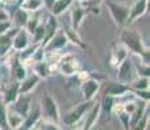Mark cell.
I'll return each instance as SVG.
<instances>
[{
  "mask_svg": "<svg viewBox=\"0 0 150 130\" xmlns=\"http://www.w3.org/2000/svg\"><path fill=\"white\" fill-rule=\"evenodd\" d=\"M43 108H45V112L47 116L52 117L56 120L57 118V112H56V107H55L54 100L51 99L48 95H46L45 99H43Z\"/></svg>",
  "mask_w": 150,
  "mask_h": 130,
  "instance_id": "3957f363",
  "label": "cell"
},
{
  "mask_svg": "<svg viewBox=\"0 0 150 130\" xmlns=\"http://www.w3.org/2000/svg\"><path fill=\"white\" fill-rule=\"evenodd\" d=\"M69 4H71V0H57V1L54 4V7H52L54 13H55V14L62 13Z\"/></svg>",
  "mask_w": 150,
  "mask_h": 130,
  "instance_id": "9c48e42d",
  "label": "cell"
},
{
  "mask_svg": "<svg viewBox=\"0 0 150 130\" xmlns=\"http://www.w3.org/2000/svg\"><path fill=\"white\" fill-rule=\"evenodd\" d=\"M145 8H146V0H140L138 3H136V5L133 7V9L131 12V21L134 20L136 17L141 16V14L145 12Z\"/></svg>",
  "mask_w": 150,
  "mask_h": 130,
  "instance_id": "8992f818",
  "label": "cell"
},
{
  "mask_svg": "<svg viewBox=\"0 0 150 130\" xmlns=\"http://www.w3.org/2000/svg\"><path fill=\"white\" fill-rule=\"evenodd\" d=\"M9 27V24H7V22H5V24H0V33H3V31L5 30V29H8Z\"/></svg>",
  "mask_w": 150,
  "mask_h": 130,
  "instance_id": "603a6c76",
  "label": "cell"
},
{
  "mask_svg": "<svg viewBox=\"0 0 150 130\" xmlns=\"http://www.w3.org/2000/svg\"><path fill=\"white\" fill-rule=\"evenodd\" d=\"M108 7H110V11H111L112 17H114L115 21H116L119 25L125 24V22H127V18H128L129 11L125 7H123V5L114 4V3H110Z\"/></svg>",
  "mask_w": 150,
  "mask_h": 130,
  "instance_id": "7a4b0ae2",
  "label": "cell"
},
{
  "mask_svg": "<svg viewBox=\"0 0 150 130\" xmlns=\"http://www.w3.org/2000/svg\"><path fill=\"white\" fill-rule=\"evenodd\" d=\"M136 87H146V79L141 81L140 85H136Z\"/></svg>",
  "mask_w": 150,
  "mask_h": 130,
  "instance_id": "cb8c5ba5",
  "label": "cell"
},
{
  "mask_svg": "<svg viewBox=\"0 0 150 130\" xmlns=\"http://www.w3.org/2000/svg\"><path fill=\"white\" fill-rule=\"evenodd\" d=\"M16 92H17V86H14L13 89H11L7 94V102H12L16 99Z\"/></svg>",
  "mask_w": 150,
  "mask_h": 130,
  "instance_id": "2e32d148",
  "label": "cell"
},
{
  "mask_svg": "<svg viewBox=\"0 0 150 130\" xmlns=\"http://www.w3.org/2000/svg\"><path fill=\"white\" fill-rule=\"evenodd\" d=\"M28 103H29V100L25 99V98H22V99L17 103V109H18V112L21 115H26V112H28Z\"/></svg>",
  "mask_w": 150,
  "mask_h": 130,
  "instance_id": "4fadbf2b",
  "label": "cell"
},
{
  "mask_svg": "<svg viewBox=\"0 0 150 130\" xmlns=\"http://www.w3.org/2000/svg\"><path fill=\"white\" fill-rule=\"evenodd\" d=\"M127 91V87L123 85H119V83H112L111 86L108 87L107 92L110 95H122Z\"/></svg>",
  "mask_w": 150,
  "mask_h": 130,
  "instance_id": "ba28073f",
  "label": "cell"
},
{
  "mask_svg": "<svg viewBox=\"0 0 150 130\" xmlns=\"http://www.w3.org/2000/svg\"><path fill=\"white\" fill-rule=\"evenodd\" d=\"M55 29H56V22H55V20L52 18V17H50V20H48L47 29H46V40L50 39L51 37L54 35Z\"/></svg>",
  "mask_w": 150,
  "mask_h": 130,
  "instance_id": "7c38bea8",
  "label": "cell"
},
{
  "mask_svg": "<svg viewBox=\"0 0 150 130\" xmlns=\"http://www.w3.org/2000/svg\"><path fill=\"white\" fill-rule=\"evenodd\" d=\"M24 76H25V70H24V69H22V68H18V69H17V77L21 79V78L24 77Z\"/></svg>",
  "mask_w": 150,
  "mask_h": 130,
  "instance_id": "44dd1931",
  "label": "cell"
},
{
  "mask_svg": "<svg viewBox=\"0 0 150 130\" xmlns=\"http://www.w3.org/2000/svg\"><path fill=\"white\" fill-rule=\"evenodd\" d=\"M37 31H38V35H37V38H35V39H37V40H39V39L42 38L43 34H45V30H43V27H39Z\"/></svg>",
  "mask_w": 150,
  "mask_h": 130,
  "instance_id": "7402d4cb",
  "label": "cell"
},
{
  "mask_svg": "<svg viewBox=\"0 0 150 130\" xmlns=\"http://www.w3.org/2000/svg\"><path fill=\"white\" fill-rule=\"evenodd\" d=\"M16 21H17V24H20V25H25L28 21L26 13H25L24 11H18L16 14Z\"/></svg>",
  "mask_w": 150,
  "mask_h": 130,
  "instance_id": "5bb4252c",
  "label": "cell"
},
{
  "mask_svg": "<svg viewBox=\"0 0 150 130\" xmlns=\"http://www.w3.org/2000/svg\"><path fill=\"white\" fill-rule=\"evenodd\" d=\"M88 108H89V104H82L81 107H79L76 111H73L72 113H69L68 116L64 118V122L65 124H73V122H76V121L79 120V118L81 117L83 113H85V111Z\"/></svg>",
  "mask_w": 150,
  "mask_h": 130,
  "instance_id": "277c9868",
  "label": "cell"
},
{
  "mask_svg": "<svg viewBox=\"0 0 150 130\" xmlns=\"http://www.w3.org/2000/svg\"><path fill=\"white\" fill-rule=\"evenodd\" d=\"M37 82H38V77H37V76H31V77H29L28 79L21 85V92H25V91L30 90V89L33 87V86H35V83H37Z\"/></svg>",
  "mask_w": 150,
  "mask_h": 130,
  "instance_id": "30bf717a",
  "label": "cell"
},
{
  "mask_svg": "<svg viewBox=\"0 0 150 130\" xmlns=\"http://www.w3.org/2000/svg\"><path fill=\"white\" fill-rule=\"evenodd\" d=\"M46 130H59V129L55 128L54 125H47V126H46Z\"/></svg>",
  "mask_w": 150,
  "mask_h": 130,
  "instance_id": "d4e9b609",
  "label": "cell"
},
{
  "mask_svg": "<svg viewBox=\"0 0 150 130\" xmlns=\"http://www.w3.org/2000/svg\"><path fill=\"white\" fill-rule=\"evenodd\" d=\"M54 42L55 43H52V47H60V46H63L65 43V38L63 35H60V37H57Z\"/></svg>",
  "mask_w": 150,
  "mask_h": 130,
  "instance_id": "ac0fdd59",
  "label": "cell"
},
{
  "mask_svg": "<svg viewBox=\"0 0 150 130\" xmlns=\"http://www.w3.org/2000/svg\"><path fill=\"white\" fill-rule=\"evenodd\" d=\"M131 76H132V65L127 60V61H124L122 69H120V78L123 81H129L131 79Z\"/></svg>",
  "mask_w": 150,
  "mask_h": 130,
  "instance_id": "52a82bcc",
  "label": "cell"
},
{
  "mask_svg": "<svg viewBox=\"0 0 150 130\" xmlns=\"http://www.w3.org/2000/svg\"><path fill=\"white\" fill-rule=\"evenodd\" d=\"M122 39L132 51H134L136 53H144L142 42H141L140 37L136 33H133V31H124L122 34Z\"/></svg>",
  "mask_w": 150,
  "mask_h": 130,
  "instance_id": "6da1fadb",
  "label": "cell"
},
{
  "mask_svg": "<svg viewBox=\"0 0 150 130\" xmlns=\"http://www.w3.org/2000/svg\"><path fill=\"white\" fill-rule=\"evenodd\" d=\"M81 16H82V12L80 9H76L73 12V22H74V25H79V22H80V18H81Z\"/></svg>",
  "mask_w": 150,
  "mask_h": 130,
  "instance_id": "e0dca14e",
  "label": "cell"
},
{
  "mask_svg": "<svg viewBox=\"0 0 150 130\" xmlns=\"http://www.w3.org/2000/svg\"><path fill=\"white\" fill-rule=\"evenodd\" d=\"M28 44V40H26V35H25L24 33H20L18 37L16 38L14 40V47L17 48V50H22V48H25Z\"/></svg>",
  "mask_w": 150,
  "mask_h": 130,
  "instance_id": "8fae6325",
  "label": "cell"
},
{
  "mask_svg": "<svg viewBox=\"0 0 150 130\" xmlns=\"http://www.w3.org/2000/svg\"><path fill=\"white\" fill-rule=\"evenodd\" d=\"M37 118H38V111H34V113H31V116L29 117V120L26 121V126H28V128H29V126H31V124H33Z\"/></svg>",
  "mask_w": 150,
  "mask_h": 130,
  "instance_id": "d6986e66",
  "label": "cell"
},
{
  "mask_svg": "<svg viewBox=\"0 0 150 130\" xmlns=\"http://www.w3.org/2000/svg\"><path fill=\"white\" fill-rule=\"evenodd\" d=\"M98 109H99V107H96V108H94L93 109V112H91V113H90V117H89V120H88V124H86V130H88L89 128H90V126H91V124H93V121H94V118H96L97 117V115H98Z\"/></svg>",
  "mask_w": 150,
  "mask_h": 130,
  "instance_id": "9a60e30c",
  "label": "cell"
},
{
  "mask_svg": "<svg viewBox=\"0 0 150 130\" xmlns=\"http://www.w3.org/2000/svg\"><path fill=\"white\" fill-rule=\"evenodd\" d=\"M82 90H83V96H85L86 99H90V98L96 94V91L98 90V83L96 81H88V82L83 83Z\"/></svg>",
  "mask_w": 150,
  "mask_h": 130,
  "instance_id": "5b68a950",
  "label": "cell"
},
{
  "mask_svg": "<svg viewBox=\"0 0 150 130\" xmlns=\"http://www.w3.org/2000/svg\"><path fill=\"white\" fill-rule=\"evenodd\" d=\"M0 122L4 125L5 124V116H4V111H3V108L0 107Z\"/></svg>",
  "mask_w": 150,
  "mask_h": 130,
  "instance_id": "ffe728a7",
  "label": "cell"
}]
</instances>
